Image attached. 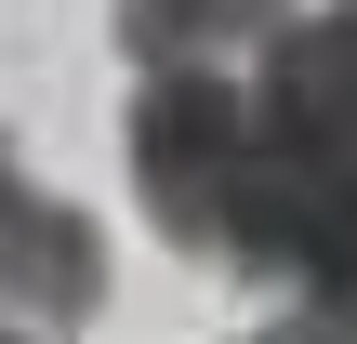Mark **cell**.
I'll list each match as a JSON object with an SVG mask.
<instances>
[{
    "label": "cell",
    "mask_w": 357,
    "mask_h": 344,
    "mask_svg": "<svg viewBox=\"0 0 357 344\" xmlns=\"http://www.w3.org/2000/svg\"><path fill=\"white\" fill-rule=\"evenodd\" d=\"M0 344H26V331H0Z\"/></svg>",
    "instance_id": "obj_7"
},
{
    "label": "cell",
    "mask_w": 357,
    "mask_h": 344,
    "mask_svg": "<svg viewBox=\"0 0 357 344\" xmlns=\"http://www.w3.org/2000/svg\"><path fill=\"white\" fill-rule=\"evenodd\" d=\"M238 344H357V305H291V318H265Z\"/></svg>",
    "instance_id": "obj_5"
},
{
    "label": "cell",
    "mask_w": 357,
    "mask_h": 344,
    "mask_svg": "<svg viewBox=\"0 0 357 344\" xmlns=\"http://www.w3.org/2000/svg\"><path fill=\"white\" fill-rule=\"evenodd\" d=\"M252 239L225 278L357 305V13H291L252 53Z\"/></svg>",
    "instance_id": "obj_1"
},
{
    "label": "cell",
    "mask_w": 357,
    "mask_h": 344,
    "mask_svg": "<svg viewBox=\"0 0 357 344\" xmlns=\"http://www.w3.org/2000/svg\"><path fill=\"white\" fill-rule=\"evenodd\" d=\"M93 318H106V225L53 186H13L0 199V331L66 344Z\"/></svg>",
    "instance_id": "obj_3"
},
{
    "label": "cell",
    "mask_w": 357,
    "mask_h": 344,
    "mask_svg": "<svg viewBox=\"0 0 357 344\" xmlns=\"http://www.w3.org/2000/svg\"><path fill=\"white\" fill-rule=\"evenodd\" d=\"M305 0H119V66L159 80V66H238L291 27Z\"/></svg>",
    "instance_id": "obj_4"
},
{
    "label": "cell",
    "mask_w": 357,
    "mask_h": 344,
    "mask_svg": "<svg viewBox=\"0 0 357 344\" xmlns=\"http://www.w3.org/2000/svg\"><path fill=\"white\" fill-rule=\"evenodd\" d=\"M119 159H132V199L172 252L199 265H238L252 239V93L225 66H159L132 80V119H119Z\"/></svg>",
    "instance_id": "obj_2"
},
{
    "label": "cell",
    "mask_w": 357,
    "mask_h": 344,
    "mask_svg": "<svg viewBox=\"0 0 357 344\" xmlns=\"http://www.w3.org/2000/svg\"><path fill=\"white\" fill-rule=\"evenodd\" d=\"M13 186H26V159H13V133H0V199H13Z\"/></svg>",
    "instance_id": "obj_6"
},
{
    "label": "cell",
    "mask_w": 357,
    "mask_h": 344,
    "mask_svg": "<svg viewBox=\"0 0 357 344\" xmlns=\"http://www.w3.org/2000/svg\"><path fill=\"white\" fill-rule=\"evenodd\" d=\"M344 13H357V0H344Z\"/></svg>",
    "instance_id": "obj_8"
}]
</instances>
